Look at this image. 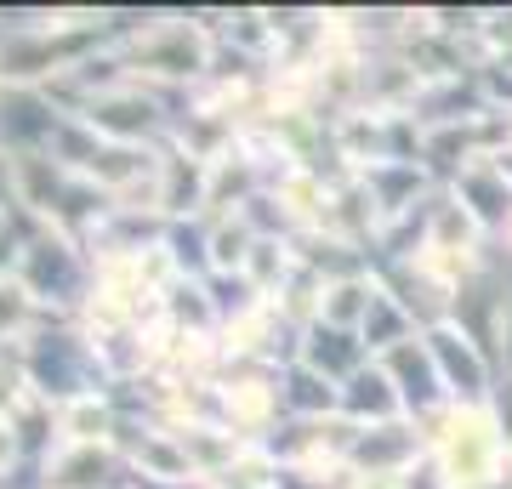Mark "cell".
I'll list each match as a JSON object with an SVG mask.
<instances>
[{
    "label": "cell",
    "instance_id": "cell-3",
    "mask_svg": "<svg viewBox=\"0 0 512 489\" xmlns=\"http://www.w3.org/2000/svg\"><path fill=\"white\" fill-rule=\"evenodd\" d=\"M29 319H35V290L23 285V279H6L0 273V342L6 336H23Z\"/></svg>",
    "mask_w": 512,
    "mask_h": 489
},
{
    "label": "cell",
    "instance_id": "cell-2",
    "mask_svg": "<svg viewBox=\"0 0 512 489\" xmlns=\"http://www.w3.org/2000/svg\"><path fill=\"white\" fill-rule=\"evenodd\" d=\"M109 450L97 444H57V455L46 461V489H109Z\"/></svg>",
    "mask_w": 512,
    "mask_h": 489
},
{
    "label": "cell",
    "instance_id": "cell-4",
    "mask_svg": "<svg viewBox=\"0 0 512 489\" xmlns=\"http://www.w3.org/2000/svg\"><path fill=\"white\" fill-rule=\"evenodd\" d=\"M348 489H404V484H399V478H382V472H353Z\"/></svg>",
    "mask_w": 512,
    "mask_h": 489
},
{
    "label": "cell",
    "instance_id": "cell-5",
    "mask_svg": "<svg viewBox=\"0 0 512 489\" xmlns=\"http://www.w3.org/2000/svg\"><path fill=\"white\" fill-rule=\"evenodd\" d=\"M6 461H12V421H0V472H6Z\"/></svg>",
    "mask_w": 512,
    "mask_h": 489
},
{
    "label": "cell",
    "instance_id": "cell-6",
    "mask_svg": "<svg viewBox=\"0 0 512 489\" xmlns=\"http://www.w3.org/2000/svg\"><path fill=\"white\" fill-rule=\"evenodd\" d=\"M507 239H512V222H507Z\"/></svg>",
    "mask_w": 512,
    "mask_h": 489
},
{
    "label": "cell",
    "instance_id": "cell-1",
    "mask_svg": "<svg viewBox=\"0 0 512 489\" xmlns=\"http://www.w3.org/2000/svg\"><path fill=\"white\" fill-rule=\"evenodd\" d=\"M131 63L171 80H194L205 69V35L194 23H143V35L131 40Z\"/></svg>",
    "mask_w": 512,
    "mask_h": 489
}]
</instances>
